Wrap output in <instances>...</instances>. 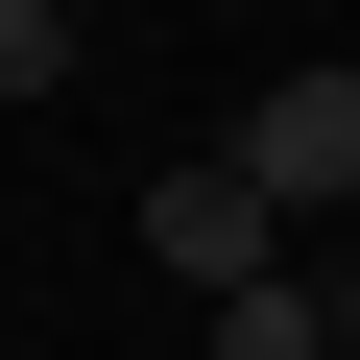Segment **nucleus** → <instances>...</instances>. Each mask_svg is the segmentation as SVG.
Here are the masks:
<instances>
[{
  "instance_id": "obj_4",
  "label": "nucleus",
  "mask_w": 360,
  "mask_h": 360,
  "mask_svg": "<svg viewBox=\"0 0 360 360\" xmlns=\"http://www.w3.org/2000/svg\"><path fill=\"white\" fill-rule=\"evenodd\" d=\"M72 96V0H0V120H49Z\"/></svg>"
},
{
  "instance_id": "obj_3",
  "label": "nucleus",
  "mask_w": 360,
  "mask_h": 360,
  "mask_svg": "<svg viewBox=\"0 0 360 360\" xmlns=\"http://www.w3.org/2000/svg\"><path fill=\"white\" fill-rule=\"evenodd\" d=\"M336 336H360V312H336V264H288V288H240V312H217V360H336Z\"/></svg>"
},
{
  "instance_id": "obj_5",
  "label": "nucleus",
  "mask_w": 360,
  "mask_h": 360,
  "mask_svg": "<svg viewBox=\"0 0 360 360\" xmlns=\"http://www.w3.org/2000/svg\"><path fill=\"white\" fill-rule=\"evenodd\" d=\"M336 360H360V336H336Z\"/></svg>"
},
{
  "instance_id": "obj_1",
  "label": "nucleus",
  "mask_w": 360,
  "mask_h": 360,
  "mask_svg": "<svg viewBox=\"0 0 360 360\" xmlns=\"http://www.w3.org/2000/svg\"><path fill=\"white\" fill-rule=\"evenodd\" d=\"M217 168H240L264 217H360V72H264L217 120Z\"/></svg>"
},
{
  "instance_id": "obj_2",
  "label": "nucleus",
  "mask_w": 360,
  "mask_h": 360,
  "mask_svg": "<svg viewBox=\"0 0 360 360\" xmlns=\"http://www.w3.org/2000/svg\"><path fill=\"white\" fill-rule=\"evenodd\" d=\"M144 264H168V288H193V312H240V288H288V217H264V193H240V168L193 144V168H144Z\"/></svg>"
}]
</instances>
